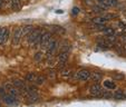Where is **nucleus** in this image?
<instances>
[{
  "instance_id": "obj_31",
  "label": "nucleus",
  "mask_w": 126,
  "mask_h": 107,
  "mask_svg": "<svg viewBox=\"0 0 126 107\" xmlns=\"http://www.w3.org/2000/svg\"><path fill=\"white\" fill-rule=\"evenodd\" d=\"M123 48H124V51L126 52V44H125V45H124V47H123Z\"/></svg>"
},
{
  "instance_id": "obj_18",
  "label": "nucleus",
  "mask_w": 126,
  "mask_h": 107,
  "mask_svg": "<svg viewBox=\"0 0 126 107\" xmlns=\"http://www.w3.org/2000/svg\"><path fill=\"white\" fill-rule=\"evenodd\" d=\"M103 32H104L105 36H113V35H116V33H115L114 28H112V27H106V26H105V28H104V30H103Z\"/></svg>"
},
{
  "instance_id": "obj_22",
  "label": "nucleus",
  "mask_w": 126,
  "mask_h": 107,
  "mask_svg": "<svg viewBox=\"0 0 126 107\" xmlns=\"http://www.w3.org/2000/svg\"><path fill=\"white\" fill-rule=\"evenodd\" d=\"M47 76H48V78H50V79H55L56 76H57V71H56L55 69H48Z\"/></svg>"
},
{
  "instance_id": "obj_9",
  "label": "nucleus",
  "mask_w": 126,
  "mask_h": 107,
  "mask_svg": "<svg viewBox=\"0 0 126 107\" xmlns=\"http://www.w3.org/2000/svg\"><path fill=\"white\" fill-rule=\"evenodd\" d=\"M103 92L104 91H103L102 86L99 84H94V85H92L89 87V94L93 96H102Z\"/></svg>"
},
{
  "instance_id": "obj_7",
  "label": "nucleus",
  "mask_w": 126,
  "mask_h": 107,
  "mask_svg": "<svg viewBox=\"0 0 126 107\" xmlns=\"http://www.w3.org/2000/svg\"><path fill=\"white\" fill-rule=\"evenodd\" d=\"M58 44L59 43H58L57 40H55V39H51V40H50V43L48 44V46L46 47V55H47V57H51L54 51L57 49Z\"/></svg>"
},
{
  "instance_id": "obj_24",
  "label": "nucleus",
  "mask_w": 126,
  "mask_h": 107,
  "mask_svg": "<svg viewBox=\"0 0 126 107\" xmlns=\"http://www.w3.org/2000/svg\"><path fill=\"white\" fill-rule=\"evenodd\" d=\"M104 87H106L107 89H113V88H115V84L113 83L112 80H105L104 81Z\"/></svg>"
},
{
  "instance_id": "obj_2",
  "label": "nucleus",
  "mask_w": 126,
  "mask_h": 107,
  "mask_svg": "<svg viewBox=\"0 0 126 107\" xmlns=\"http://www.w3.org/2000/svg\"><path fill=\"white\" fill-rule=\"evenodd\" d=\"M1 100H2L3 103H5L6 105H8V106H17L18 105V98H17V96L15 95H11V94H6V95H3L2 97H1Z\"/></svg>"
},
{
  "instance_id": "obj_6",
  "label": "nucleus",
  "mask_w": 126,
  "mask_h": 107,
  "mask_svg": "<svg viewBox=\"0 0 126 107\" xmlns=\"http://www.w3.org/2000/svg\"><path fill=\"white\" fill-rule=\"evenodd\" d=\"M75 78L79 79V80H81V81H86L91 78V71L87 70V69H80V70H78L76 73Z\"/></svg>"
},
{
  "instance_id": "obj_12",
  "label": "nucleus",
  "mask_w": 126,
  "mask_h": 107,
  "mask_svg": "<svg viewBox=\"0 0 126 107\" xmlns=\"http://www.w3.org/2000/svg\"><path fill=\"white\" fill-rule=\"evenodd\" d=\"M107 18L105 16H99V17H95V18H93V24L94 25H97V26H102V25H105L107 22Z\"/></svg>"
},
{
  "instance_id": "obj_1",
  "label": "nucleus",
  "mask_w": 126,
  "mask_h": 107,
  "mask_svg": "<svg viewBox=\"0 0 126 107\" xmlns=\"http://www.w3.org/2000/svg\"><path fill=\"white\" fill-rule=\"evenodd\" d=\"M43 32L44 31L41 30V29H39V28L33 29V30L31 31L28 36H27V43L30 44V45H37V44H38L39 38H40L41 35H43Z\"/></svg>"
},
{
  "instance_id": "obj_8",
  "label": "nucleus",
  "mask_w": 126,
  "mask_h": 107,
  "mask_svg": "<svg viewBox=\"0 0 126 107\" xmlns=\"http://www.w3.org/2000/svg\"><path fill=\"white\" fill-rule=\"evenodd\" d=\"M26 97V102L27 104H33V103L38 102L39 100V95L37 92H30V93H27L25 95Z\"/></svg>"
},
{
  "instance_id": "obj_23",
  "label": "nucleus",
  "mask_w": 126,
  "mask_h": 107,
  "mask_svg": "<svg viewBox=\"0 0 126 107\" xmlns=\"http://www.w3.org/2000/svg\"><path fill=\"white\" fill-rule=\"evenodd\" d=\"M33 59H35L36 61H39V62H40L41 60L44 59V54L41 51H37L35 54V56H33Z\"/></svg>"
},
{
  "instance_id": "obj_21",
  "label": "nucleus",
  "mask_w": 126,
  "mask_h": 107,
  "mask_svg": "<svg viewBox=\"0 0 126 107\" xmlns=\"http://www.w3.org/2000/svg\"><path fill=\"white\" fill-rule=\"evenodd\" d=\"M113 97L116 98V99H124V98H126V94H124L123 91H117Z\"/></svg>"
},
{
  "instance_id": "obj_16",
  "label": "nucleus",
  "mask_w": 126,
  "mask_h": 107,
  "mask_svg": "<svg viewBox=\"0 0 126 107\" xmlns=\"http://www.w3.org/2000/svg\"><path fill=\"white\" fill-rule=\"evenodd\" d=\"M12 85H14L16 88H19V91H21V89H24V88L26 87L25 83L22 80H20V79H16V80H14L12 81Z\"/></svg>"
},
{
  "instance_id": "obj_17",
  "label": "nucleus",
  "mask_w": 126,
  "mask_h": 107,
  "mask_svg": "<svg viewBox=\"0 0 126 107\" xmlns=\"http://www.w3.org/2000/svg\"><path fill=\"white\" fill-rule=\"evenodd\" d=\"M33 27L31 25H26V26H22V32H24V36H28L31 31L33 30Z\"/></svg>"
},
{
  "instance_id": "obj_29",
  "label": "nucleus",
  "mask_w": 126,
  "mask_h": 107,
  "mask_svg": "<svg viewBox=\"0 0 126 107\" xmlns=\"http://www.w3.org/2000/svg\"><path fill=\"white\" fill-rule=\"evenodd\" d=\"M78 12H79V9L77 7H74V8H73V10H71V14L75 15V16H76V15H78Z\"/></svg>"
},
{
  "instance_id": "obj_11",
  "label": "nucleus",
  "mask_w": 126,
  "mask_h": 107,
  "mask_svg": "<svg viewBox=\"0 0 126 107\" xmlns=\"http://www.w3.org/2000/svg\"><path fill=\"white\" fill-rule=\"evenodd\" d=\"M22 7L21 0H10V9L14 11H18Z\"/></svg>"
},
{
  "instance_id": "obj_14",
  "label": "nucleus",
  "mask_w": 126,
  "mask_h": 107,
  "mask_svg": "<svg viewBox=\"0 0 126 107\" xmlns=\"http://www.w3.org/2000/svg\"><path fill=\"white\" fill-rule=\"evenodd\" d=\"M100 5L103 6V7L107 8V7H115V6H117V0H103L102 2H99Z\"/></svg>"
},
{
  "instance_id": "obj_30",
  "label": "nucleus",
  "mask_w": 126,
  "mask_h": 107,
  "mask_svg": "<svg viewBox=\"0 0 126 107\" xmlns=\"http://www.w3.org/2000/svg\"><path fill=\"white\" fill-rule=\"evenodd\" d=\"M115 78H116V79H123L124 76H123V75H115Z\"/></svg>"
},
{
  "instance_id": "obj_4",
  "label": "nucleus",
  "mask_w": 126,
  "mask_h": 107,
  "mask_svg": "<svg viewBox=\"0 0 126 107\" xmlns=\"http://www.w3.org/2000/svg\"><path fill=\"white\" fill-rule=\"evenodd\" d=\"M51 39H52L51 33L48 32V31H44L43 35H41V37L39 38L38 44H37V45H39L40 47H43V48H46L48 46V44L50 43V40H51Z\"/></svg>"
},
{
  "instance_id": "obj_15",
  "label": "nucleus",
  "mask_w": 126,
  "mask_h": 107,
  "mask_svg": "<svg viewBox=\"0 0 126 107\" xmlns=\"http://www.w3.org/2000/svg\"><path fill=\"white\" fill-rule=\"evenodd\" d=\"M102 73H99V71H93L91 74V79L93 81H95V83H97V81H99L100 79H102Z\"/></svg>"
},
{
  "instance_id": "obj_10",
  "label": "nucleus",
  "mask_w": 126,
  "mask_h": 107,
  "mask_svg": "<svg viewBox=\"0 0 126 107\" xmlns=\"http://www.w3.org/2000/svg\"><path fill=\"white\" fill-rule=\"evenodd\" d=\"M9 28H2V30H1V33H0V46H3L6 43H7L8 38H9Z\"/></svg>"
},
{
  "instance_id": "obj_26",
  "label": "nucleus",
  "mask_w": 126,
  "mask_h": 107,
  "mask_svg": "<svg viewBox=\"0 0 126 107\" xmlns=\"http://www.w3.org/2000/svg\"><path fill=\"white\" fill-rule=\"evenodd\" d=\"M102 96H103V97H105V98H110V97H113V96H114V94H112L110 92H103Z\"/></svg>"
},
{
  "instance_id": "obj_19",
  "label": "nucleus",
  "mask_w": 126,
  "mask_h": 107,
  "mask_svg": "<svg viewBox=\"0 0 126 107\" xmlns=\"http://www.w3.org/2000/svg\"><path fill=\"white\" fill-rule=\"evenodd\" d=\"M36 78H37V75L35 74V73H29V74L26 75V80L29 81V83H35Z\"/></svg>"
},
{
  "instance_id": "obj_27",
  "label": "nucleus",
  "mask_w": 126,
  "mask_h": 107,
  "mask_svg": "<svg viewBox=\"0 0 126 107\" xmlns=\"http://www.w3.org/2000/svg\"><path fill=\"white\" fill-rule=\"evenodd\" d=\"M51 28L54 29V30H55L56 32H62V33H63V32H64V31H65L64 29H63V28H62V27H60V26H52Z\"/></svg>"
},
{
  "instance_id": "obj_25",
  "label": "nucleus",
  "mask_w": 126,
  "mask_h": 107,
  "mask_svg": "<svg viewBox=\"0 0 126 107\" xmlns=\"http://www.w3.org/2000/svg\"><path fill=\"white\" fill-rule=\"evenodd\" d=\"M45 80H46V78L44 76H37V78H36V80H35V84L36 85H43V84L45 83Z\"/></svg>"
},
{
  "instance_id": "obj_5",
  "label": "nucleus",
  "mask_w": 126,
  "mask_h": 107,
  "mask_svg": "<svg viewBox=\"0 0 126 107\" xmlns=\"http://www.w3.org/2000/svg\"><path fill=\"white\" fill-rule=\"evenodd\" d=\"M68 55L69 52H66V51H59V55L57 57V66L58 68H64L67 64V60H68Z\"/></svg>"
},
{
  "instance_id": "obj_28",
  "label": "nucleus",
  "mask_w": 126,
  "mask_h": 107,
  "mask_svg": "<svg viewBox=\"0 0 126 107\" xmlns=\"http://www.w3.org/2000/svg\"><path fill=\"white\" fill-rule=\"evenodd\" d=\"M3 95H6V88L5 87H0V97H2Z\"/></svg>"
},
{
  "instance_id": "obj_3",
  "label": "nucleus",
  "mask_w": 126,
  "mask_h": 107,
  "mask_svg": "<svg viewBox=\"0 0 126 107\" xmlns=\"http://www.w3.org/2000/svg\"><path fill=\"white\" fill-rule=\"evenodd\" d=\"M22 37H24L22 27H18V28H16L14 30V32H12V45H14V46H18Z\"/></svg>"
},
{
  "instance_id": "obj_32",
  "label": "nucleus",
  "mask_w": 126,
  "mask_h": 107,
  "mask_svg": "<svg viewBox=\"0 0 126 107\" xmlns=\"http://www.w3.org/2000/svg\"><path fill=\"white\" fill-rule=\"evenodd\" d=\"M1 30H2V28H0V33H1Z\"/></svg>"
},
{
  "instance_id": "obj_13",
  "label": "nucleus",
  "mask_w": 126,
  "mask_h": 107,
  "mask_svg": "<svg viewBox=\"0 0 126 107\" xmlns=\"http://www.w3.org/2000/svg\"><path fill=\"white\" fill-rule=\"evenodd\" d=\"M71 74H73V70L69 68H66V69H63L62 71H60V77H62L63 79H69L71 77Z\"/></svg>"
},
{
  "instance_id": "obj_33",
  "label": "nucleus",
  "mask_w": 126,
  "mask_h": 107,
  "mask_svg": "<svg viewBox=\"0 0 126 107\" xmlns=\"http://www.w3.org/2000/svg\"><path fill=\"white\" fill-rule=\"evenodd\" d=\"M0 107H1V104H0Z\"/></svg>"
},
{
  "instance_id": "obj_20",
  "label": "nucleus",
  "mask_w": 126,
  "mask_h": 107,
  "mask_svg": "<svg viewBox=\"0 0 126 107\" xmlns=\"http://www.w3.org/2000/svg\"><path fill=\"white\" fill-rule=\"evenodd\" d=\"M59 51H66V52H69L70 51V45H69L67 41H64L63 45H60V49Z\"/></svg>"
}]
</instances>
